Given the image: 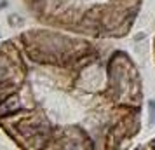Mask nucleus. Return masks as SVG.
Returning <instances> with one entry per match:
<instances>
[{
	"instance_id": "obj_1",
	"label": "nucleus",
	"mask_w": 155,
	"mask_h": 150,
	"mask_svg": "<svg viewBox=\"0 0 155 150\" xmlns=\"http://www.w3.org/2000/svg\"><path fill=\"white\" fill-rule=\"evenodd\" d=\"M148 108H150V124H155V101H150Z\"/></svg>"
}]
</instances>
